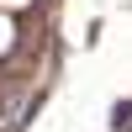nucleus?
Listing matches in <instances>:
<instances>
[{"instance_id":"1","label":"nucleus","mask_w":132,"mask_h":132,"mask_svg":"<svg viewBox=\"0 0 132 132\" xmlns=\"http://www.w3.org/2000/svg\"><path fill=\"white\" fill-rule=\"evenodd\" d=\"M111 116H116V127H122V132H132V101H122Z\"/></svg>"}]
</instances>
